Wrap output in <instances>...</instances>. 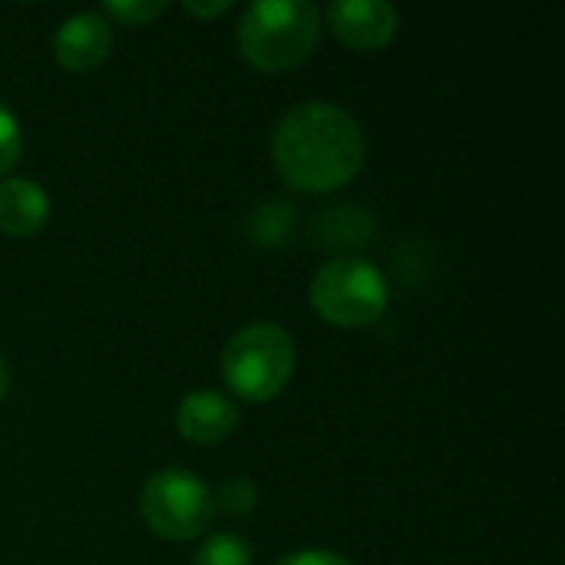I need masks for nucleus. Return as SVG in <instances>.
<instances>
[{"instance_id":"1","label":"nucleus","mask_w":565,"mask_h":565,"mask_svg":"<svg viewBox=\"0 0 565 565\" xmlns=\"http://www.w3.org/2000/svg\"><path fill=\"white\" fill-rule=\"evenodd\" d=\"M367 159V136L354 113L331 99L291 106L271 129V166L301 192L348 185Z\"/></svg>"},{"instance_id":"2","label":"nucleus","mask_w":565,"mask_h":565,"mask_svg":"<svg viewBox=\"0 0 565 565\" xmlns=\"http://www.w3.org/2000/svg\"><path fill=\"white\" fill-rule=\"evenodd\" d=\"M321 23V7L311 0H255L242 10L238 50L255 70L288 73L315 53Z\"/></svg>"},{"instance_id":"3","label":"nucleus","mask_w":565,"mask_h":565,"mask_svg":"<svg viewBox=\"0 0 565 565\" xmlns=\"http://www.w3.org/2000/svg\"><path fill=\"white\" fill-rule=\"evenodd\" d=\"M298 348L281 324H245L222 348L218 371L228 387V397H242L245 404L275 401L295 377Z\"/></svg>"},{"instance_id":"4","label":"nucleus","mask_w":565,"mask_h":565,"mask_svg":"<svg viewBox=\"0 0 565 565\" xmlns=\"http://www.w3.org/2000/svg\"><path fill=\"white\" fill-rule=\"evenodd\" d=\"M308 301L321 321L354 331L384 318L391 305V285L374 262L348 255L318 268Z\"/></svg>"},{"instance_id":"5","label":"nucleus","mask_w":565,"mask_h":565,"mask_svg":"<svg viewBox=\"0 0 565 565\" xmlns=\"http://www.w3.org/2000/svg\"><path fill=\"white\" fill-rule=\"evenodd\" d=\"M142 523L169 543H192L205 536L215 520V493L185 467H162L139 487Z\"/></svg>"},{"instance_id":"6","label":"nucleus","mask_w":565,"mask_h":565,"mask_svg":"<svg viewBox=\"0 0 565 565\" xmlns=\"http://www.w3.org/2000/svg\"><path fill=\"white\" fill-rule=\"evenodd\" d=\"M321 20H328L341 43L361 53L384 50L401 26V13L387 0H334L321 10Z\"/></svg>"},{"instance_id":"7","label":"nucleus","mask_w":565,"mask_h":565,"mask_svg":"<svg viewBox=\"0 0 565 565\" xmlns=\"http://www.w3.org/2000/svg\"><path fill=\"white\" fill-rule=\"evenodd\" d=\"M238 424H242V411L235 397L215 387L189 391L175 407V430L182 440L195 447H215L228 440L238 430Z\"/></svg>"},{"instance_id":"8","label":"nucleus","mask_w":565,"mask_h":565,"mask_svg":"<svg viewBox=\"0 0 565 565\" xmlns=\"http://www.w3.org/2000/svg\"><path fill=\"white\" fill-rule=\"evenodd\" d=\"M113 53V23L99 10L70 13L53 33V60L70 73H89Z\"/></svg>"},{"instance_id":"9","label":"nucleus","mask_w":565,"mask_h":565,"mask_svg":"<svg viewBox=\"0 0 565 565\" xmlns=\"http://www.w3.org/2000/svg\"><path fill=\"white\" fill-rule=\"evenodd\" d=\"M50 195L30 175L0 179V232L10 238H33L50 222Z\"/></svg>"},{"instance_id":"10","label":"nucleus","mask_w":565,"mask_h":565,"mask_svg":"<svg viewBox=\"0 0 565 565\" xmlns=\"http://www.w3.org/2000/svg\"><path fill=\"white\" fill-rule=\"evenodd\" d=\"M192 565H255V563H252V546H248L242 536H235V533H215V536H209V540L199 546V553H195Z\"/></svg>"},{"instance_id":"11","label":"nucleus","mask_w":565,"mask_h":565,"mask_svg":"<svg viewBox=\"0 0 565 565\" xmlns=\"http://www.w3.org/2000/svg\"><path fill=\"white\" fill-rule=\"evenodd\" d=\"M166 7H169L166 0H106L99 7V13L109 23H119V26H146L156 17H162Z\"/></svg>"},{"instance_id":"12","label":"nucleus","mask_w":565,"mask_h":565,"mask_svg":"<svg viewBox=\"0 0 565 565\" xmlns=\"http://www.w3.org/2000/svg\"><path fill=\"white\" fill-rule=\"evenodd\" d=\"M255 507H258V487L252 477H242V473L228 477L215 493V510H222L228 516H248V513H255Z\"/></svg>"},{"instance_id":"13","label":"nucleus","mask_w":565,"mask_h":565,"mask_svg":"<svg viewBox=\"0 0 565 565\" xmlns=\"http://www.w3.org/2000/svg\"><path fill=\"white\" fill-rule=\"evenodd\" d=\"M23 152V129L17 113L0 99V179L13 175V166L20 162Z\"/></svg>"},{"instance_id":"14","label":"nucleus","mask_w":565,"mask_h":565,"mask_svg":"<svg viewBox=\"0 0 565 565\" xmlns=\"http://www.w3.org/2000/svg\"><path fill=\"white\" fill-rule=\"evenodd\" d=\"M275 565H354V563H351L348 556L334 553V550H318V546H311V550H295V553L281 556Z\"/></svg>"},{"instance_id":"15","label":"nucleus","mask_w":565,"mask_h":565,"mask_svg":"<svg viewBox=\"0 0 565 565\" xmlns=\"http://www.w3.org/2000/svg\"><path fill=\"white\" fill-rule=\"evenodd\" d=\"M182 10L192 13V17H199V20H209V17H218V13L232 10V0H212V3H199V0L192 3V0H185Z\"/></svg>"},{"instance_id":"16","label":"nucleus","mask_w":565,"mask_h":565,"mask_svg":"<svg viewBox=\"0 0 565 565\" xmlns=\"http://www.w3.org/2000/svg\"><path fill=\"white\" fill-rule=\"evenodd\" d=\"M10 394V364H7V358L0 354V401Z\"/></svg>"}]
</instances>
